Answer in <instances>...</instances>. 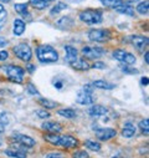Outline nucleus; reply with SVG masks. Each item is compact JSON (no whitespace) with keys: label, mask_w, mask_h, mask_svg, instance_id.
Returning a JSON list of instances; mask_svg holds the SVG:
<instances>
[{"label":"nucleus","mask_w":149,"mask_h":158,"mask_svg":"<svg viewBox=\"0 0 149 158\" xmlns=\"http://www.w3.org/2000/svg\"><path fill=\"white\" fill-rule=\"evenodd\" d=\"M36 56L42 64H52L58 60V52L51 45H40L36 49Z\"/></svg>","instance_id":"f257e3e1"},{"label":"nucleus","mask_w":149,"mask_h":158,"mask_svg":"<svg viewBox=\"0 0 149 158\" xmlns=\"http://www.w3.org/2000/svg\"><path fill=\"white\" fill-rule=\"evenodd\" d=\"M79 18H80L81 21H83L86 24H90V25L101 24L102 20H103L102 13L98 11V10H93V9H87V10L81 11L79 14Z\"/></svg>","instance_id":"f03ea898"},{"label":"nucleus","mask_w":149,"mask_h":158,"mask_svg":"<svg viewBox=\"0 0 149 158\" xmlns=\"http://www.w3.org/2000/svg\"><path fill=\"white\" fill-rule=\"evenodd\" d=\"M9 80L11 82H16V84H21L24 81V73H25V70L21 67V66H18V65H8L4 67Z\"/></svg>","instance_id":"7ed1b4c3"},{"label":"nucleus","mask_w":149,"mask_h":158,"mask_svg":"<svg viewBox=\"0 0 149 158\" xmlns=\"http://www.w3.org/2000/svg\"><path fill=\"white\" fill-rule=\"evenodd\" d=\"M95 96H93V89L92 85H86L79 94L76 97V102L79 105H92L95 102Z\"/></svg>","instance_id":"20e7f679"},{"label":"nucleus","mask_w":149,"mask_h":158,"mask_svg":"<svg viewBox=\"0 0 149 158\" xmlns=\"http://www.w3.org/2000/svg\"><path fill=\"white\" fill-rule=\"evenodd\" d=\"M15 56L18 59H20L21 61H26L29 62L31 59H32V51H31V48L25 44V43H21V44H18L16 46H14L13 49Z\"/></svg>","instance_id":"39448f33"},{"label":"nucleus","mask_w":149,"mask_h":158,"mask_svg":"<svg viewBox=\"0 0 149 158\" xmlns=\"http://www.w3.org/2000/svg\"><path fill=\"white\" fill-rule=\"evenodd\" d=\"M88 39L93 43H104L111 39V31L107 29H92L88 32Z\"/></svg>","instance_id":"423d86ee"},{"label":"nucleus","mask_w":149,"mask_h":158,"mask_svg":"<svg viewBox=\"0 0 149 158\" xmlns=\"http://www.w3.org/2000/svg\"><path fill=\"white\" fill-rule=\"evenodd\" d=\"M112 56H113V59H116L117 61L122 62L123 65H129V66L135 64V61H137V57L133 54H131L128 51H124L122 49L115 50L113 54H112Z\"/></svg>","instance_id":"0eeeda50"},{"label":"nucleus","mask_w":149,"mask_h":158,"mask_svg":"<svg viewBox=\"0 0 149 158\" xmlns=\"http://www.w3.org/2000/svg\"><path fill=\"white\" fill-rule=\"evenodd\" d=\"M82 55L87 59L95 60V59H99L102 55H104V49L99 48V46H85L82 49Z\"/></svg>","instance_id":"6e6552de"},{"label":"nucleus","mask_w":149,"mask_h":158,"mask_svg":"<svg viewBox=\"0 0 149 158\" xmlns=\"http://www.w3.org/2000/svg\"><path fill=\"white\" fill-rule=\"evenodd\" d=\"M96 131V137L99 141H109L112 138H115L117 135V131L115 128L111 127H106V128H93Z\"/></svg>","instance_id":"1a4fd4ad"},{"label":"nucleus","mask_w":149,"mask_h":158,"mask_svg":"<svg viewBox=\"0 0 149 158\" xmlns=\"http://www.w3.org/2000/svg\"><path fill=\"white\" fill-rule=\"evenodd\" d=\"M80 144L79 139L73 136H68V135H65V136H61L60 137V142H58V146L65 148V149H72V148H77Z\"/></svg>","instance_id":"9d476101"},{"label":"nucleus","mask_w":149,"mask_h":158,"mask_svg":"<svg viewBox=\"0 0 149 158\" xmlns=\"http://www.w3.org/2000/svg\"><path fill=\"white\" fill-rule=\"evenodd\" d=\"M13 139L15 142H18L19 144H21V147H26V148H32L36 142L32 137L27 136V135H21V133H16L13 136Z\"/></svg>","instance_id":"9b49d317"},{"label":"nucleus","mask_w":149,"mask_h":158,"mask_svg":"<svg viewBox=\"0 0 149 158\" xmlns=\"http://www.w3.org/2000/svg\"><path fill=\"white\" fill-rule=\"evenodd\" d=\"M129 43L138 50H143L148 46V37L147 36H142V35H132L129 36Z\"/></svg>","instance_id":"f8f14e48"},{"label":"nucleus","mask_w":149,"mask_h":158,"mask_svg":"<svg viewBox=\"0 0 149 158\" xmlns=\"http://www.w3.org/2000/svg\"><path fill=\"white\" fill-rule=\"evenodd\" d=\"M41 128L44 131H46L47 133H60L62 131V126L61 123L58 122H55V121H47V122H44L41 125Z\"/></svg>","instance_id":"ddd939ff"},{"label":"nucleus","mask_w":149,"mask_h":158,"mask_svg":"<svg viewBox=\"0 0 149 158\" xmlns=\"http://www.w3.org/2000/svg\"><path fill=\"white\" fill-rule=\"evenodd\" d=\"M73 25H74V21L70 16H62L61 19H58L55 23V26L58 27V29H61V30H70Z\"/></svg>","instance_id":"4468645a"},{"label":"nucleus","mask_w":149,"mask_h":158,"mask_svg":"<svg viewBox=\"0 0 149 158\" xmlns=\"http://www.w3.org/2000/svg\"><path fill=\"white\" fill-rule=\"evenodd\" d=\"M107 112H108L107 107H104L102 105H93L88 110V114L91 117H101V116H104Z\"/></svg>","instance_id":"2eb2a0df"},{"label":"nucleus","mask_w":149,"mask_h":158,"mask_svg":"<svg viewBox=\"0 0 149 158\" xmlns=\"http://www.w3.org/2000/svg\"><path fill=\"white\" fill-rule=\"evenodd\" d=\"M137 132V128L132 123V122H126L123 125V128H122V136L124 138H132Z\"/></svg>","instance_id":"dca6fc26"},{"label":"nucleus","mask_w":149,"mask_h":158,"mask_svg":"<svg viewBox=\"0 0 149 158\" xmlns=\"http://www.w3.org/2000/svg\"><path fill=\"white\" fill-rule=\"evenodd\" d=\"M70 65H71L72 69L79 70V71H87V70H90V67H91L90 64H88L85 59H77V60H74L73 62H71Z\"/></svg>","instance_id":"f3484780"},{"label":"nucleus","mask_w":149,"mask_h":158,"mask_svg":"<svg viewBox=\"0 0 149 158\" xmlns=\"http://www.w3.org/2000/svg\"><path fill=\"white\" fill-rule=\"evenodd\" d=\"M65 51H66V61L68 62V64H71V62H73L74 60H77L79 57H77V50H76V48H73V46H71V45H66L65 46Z\"/></svg>","instance_id":"a211bd4d"},{"label":"nucleus","mask_w":149,"mask_h":158,"mask_svg":"<svg viewBox=\"0 0 149 158\" xmlns=\"http://www.w3.org/2000/svg\"><path fill=\"white\" fill-rule=\"evenodd\" d=\"M13 32L16 35V36H20L25 32V29H26V24L21 20V19H16L14 20V24H13Z\"/></svg>","instance_id":"6ab92c4d"},{"label":"nucleus","mask_w":149,"mask_h":158,"mask_svg":"<svg viewBox=\"0 0 149 158\" xmlns=\"http://www.w3.org/2000/svg\"><path fill=\"white\" fill-rule=\"evenodd\" d=\"M92 86L96 89H99V90H113L116 87L115 84H111V82L104 81V80H96V81H93Z\"/></svg>","instance_id":"aec40b11"},{"label":"nucleus","mask_w":149,"mask_h":158,"mask_svg":"<svg viewBox=\"0 0 149 158\" xmlns=\"http://www.w3.org/2000/svg\"><path fill=\"white\" fill-rule=\"evenodd\" d=\"M5 154L9 158H27L26 153L22 149H18V148H11V149H6Z\"/></svg>","instance_id":"412c9836"},{"label":"nucleus","mask_w":149,"mask_h":158,"mask_svg":"<svg viewBox=\"0 0 149 158\" xmlns=\"http://www.w3.org/2000/svg\"><path fill=\"white\" fill-rule=\"evenodd\" d=\"M115 10L117 13H119V14H124V15H128V16H133L134 15V9L131 5H127V4H121L117 8H115Z\"/></svg>","instance_id":"4be33fe9"},{"label":"nucleus","mask_w":149,"mask_h":158,"mask_svg":"<svg viewBox=\"0 0 149 158\" xmlns=\"http://www.w3.org/2000/svg\"><path fill=\"white\" fill-rule=\"evenodd\" d=\"M14 9L18 14H20L21 16L24 18H30V13H29V9H27V5L26 4H15L14 5Z\"/></svg>","instance_id":"5701e85b"},{"label":"nucleus","mask_w":149,"mask_h":158,"mask_svg":"<svg viewBox=\"0 0 149 158\" xmlns=\"http://www.w3.org/2000/svg\"><path fill=\"white\" fill-rule=\"evenodd\" d=\"M85 147L90 151H93V152H99L101 151V143L97 142V141H93V139H86L85 141Z\"/></svg>","instance_id":"b1692460"},{"label":"nucleus","mask_w":149,"mask_h":158,"mask_svg":"<svg viewBox=\"0 0 149 158\" xmlns=\"http://www.w3.org/2000/svg\"><path fill=\"white\" fill-rule=\"evenodd\" d=\"M37 102H39L46 110H51V108H55L57 106V102H55V101H52L50 98H44V97H40L39 100H37Z\"/></svg>","instance_id":"393cba45"},{"label":"nucleus","mask_w":149,"mask_h":158,"mask_svg":"<svg viewBox=\"0 0 149 158\" xmlns=\"http://www.w3.org/2000/svg\"><path fill=\"white\" fill-rule=\"evenodd\" d=\"M30 5L34 6L37 10H44L46 8H49V3L45 2V0H30Z\"/></svg>","instance_id":"a878e982"},{"label":"nucleus","mask_w":149,"mask_h":158,"mask_svg":"<svg viewBox=\"0 0 149 158\" xmlns=\"http://www.w3.org/2000/svg\"><path fill=\"white\" fill-rule=\"evenodd\" d=\"M60 137H61V136H58L57 133H46V135H44V139H45L46 142L54 144V146H58Z\"/></svg>","instance_id":"bb28decb"},{"label":"nucleus","mask_w":149,"mask_h":158,"mask_svg":"<svg viewBox=\"0 0 149 158\" xmlns=\"http://www.w3.org/2000/svg\"><path fill=\"white\" fill-rule=\"evenodd\" d=\"M57 113L60 114V116H62V117H65V118H74L76 117V111L74 110H72V108H61V110H58L57 111Z\"/></svg>","instance_id":"cd10ccee"},{"label":"nucleus","mask_w":149,"mask_h":158,"mask_svg":"<svg viewBox=\"0 0 149 158\" xmlns=\"http://www.w3.org/2000/svg\"><path fill=\"white\" fill-rule=\"evenodd\" d=\"M148 9H149V2H148V0L139 3L138 6H137V11H138L140 15H147V14H148Z\"/></svg>","instance_id":"c85d7f7f"},{"label":"nucleus","mask_w":149,"mask_h":158,"mask_svg":"<svg viewBox=\"0 0 149 158\" xmlns=\"http://www.w3.org/2000/svg\"><path fill=\"white\" fill-rule=\"evenodd\" d=\"M99 2H101L104 6L112 8V9H115V8H117L118 5L122 4V0H99Z\"/></svg>","instance_id":"c756f323"},{"label":"nucleus","mask_w":149,"mask_h":158,"mask_svg":"<svg viewBox=\"0 0 149 158\" xmlns=\"http://www.w3.org/2000/svg\"><path fill=\"white\" fill-rule=\"evenodd\" d=\"M139 128L145 136H148V133H149V120L148 118H144V120H142L139 122Z\"/></svg>","instance_id":"7c9ffc66"},{"label":"nucleus","mask_w":149,"mask_h":158,"mask_svg":"<svg viewBox=\"0 0 149 158\" xmlns=\"http://www.w3.org/2000/svg\"><path fill=\"white\" fill-rule=\"evenodd\" d=\"M63 9H67V5L65 3H57L52 9H51V15H57L58 13H61Z\"/></svg>","instance_id":"2f4dec72"},{"label":"nucleus","mask_w":149,"mask_h":158,"mask_svg":"<svg viewBox=\"0 0 149 158\" xmlns=\"http://www.w3.org/2000/svg\"><path fill=\"white\" fill-rule=\"evenodd\" d=\"M121 70H122V72L129 73V75H137V73L139 72L137 69H133V67H131L129 65H122V66H121Z\"/></svg>","instance_id":"473e14b6"},{"label":"nucleus","mask_w":149,"mask_h":158,"mask_svg":"<svg viewBox=\"0 0 149 158\" xmlns=\"http://www.w3.org/2000/svg\"><path fill=\"white\" fill-rule=\"evenodd\" d=\"M72 158H90V154L83 149H79L72 153Z\"/></svg>","instance_id":"72a5a7b5"},{"label":"nucleus","mask_w":149,"mask_h":158,"mask_svg":"<svg viewBox=\"0 0 149 158\" xmlns=\"http://www.w3.org/2000/svg\"><path fill=\"white\" fill-rule=\"evenodd\" d=\"M10 114L9 113H5V112H3V113H0V125H3V126H5V125H8L9 122H10Z\"/></svg>","instance_id":"f704fd0d"},{"label":"nucleus","mask_w":149,"mask_h":158,"mask_svg":"<svg viewBox=\"0 0 149 158\" xmlns=\"http://www.w3.org/2000/svg\"><path fill=\"white\" fill-rule=\"evenodd\" d=\"M36 116L39 118H49L50 117V112L46 111L45 108H41V110H37L36 111Z\"/></svg>","instance_id":"c9c22d12"},{"label":"nucleus","mask_w":149,"mask_h":158,"mask_svg":"<svg viewBox=\"0 0 149 158\" xmlns=\"http://www.w3.org/2000/svg\"><path fill=\"white\" fill-rule=\"evenodd\" d=\"M27 92L30 94V95H36V96H39L40 94H39V91L36 90V86L34 85V84H27Z\"/></svg>","instance_id":"e433bc0d"},{"label":"nucleus","mask_w":149,"mask_h":158,"mask_svg":"<svg viewBox=\"0 0 149 158\" xmlns=\"http://www.w3.org/2000/svg\"><path fill=\"white\" fill-rule=\"evenodd\" d=\"M45 158H65V156L61 152H50L45 156Z\"/></svg>","instance_id":"4c0bfd02"},{"label":"nucleus","mask_w":149,"mask_h":158,"mask_svg":"<svg viewBox=\"0 0 149 158\" xmlns=\"http://www.w3.org/2000/svg\"><path fill=\"white\" fill-rule=\"evenodd\" d=\"M6 15H8V13L5 11L4 6L0 4V21H4V23H5V20H6Z\"/></svg>","instance_id":"58836bf2"},{"label":"nucleus","mask_w":149,"mask_h":158,"mask_svg":"<svg viewBox=\"0 0 149 158\" xmlns=\"http://www.w3.org/2000/svg\"><path fill=\"white\" fill-rule=\"evenodd\" d=\"M9 59V52L6 50H3V51H0V61H5Z\"/></svg>","instance_id":"ea45409f"},{"label":"nucleus","mask_w":149,"mask_h":158,"mask_svg":"<svg viewBox=\"0 0 149 158\" xmlns=\"http://www.w3.org/2000/svg\"><path fill=\"white\" fill-rule=\"evenodd\" d=\"M93 69H98V70H103V69H106V65L103 64V62H95L93 64V66H92Z\"/></svg>","instance_id":"a19ab883"},{"label":"nucleus","mask_w":149,"mask_h":158,"mask_svg":"<svg viewBox=\"0 0 149 158\" xmlns=\"http://www.w3.org/2000/svg\"><path fill=\"white\" fill-rule=\"evenodd\" d=\"M26 69H27V71H29L30 73H34V72H35V70H36V66H35V65H32V64H29Z\"/></svg>","instance_id":"79ce46f5"},{"label":"nucleus","mask_w":149,"mask_h":158,"mask_svg":"<svg viewBox=\"0 0 149 158\" xmlns=\"http://www.w3.org/2000/svg\"><path fill=\"white\" fill-rule=\"evenodd\" d=\"M5 45H8V40H6L5 37L0 36V48H3V46H5Z\"/></svg>","instance_id":"37998d69"},{"label":"nucleus","mask_w":149,"mask_h":158,"mask_svg":"<svg viewBox=\"0 0 149 158\" xmlns=\"http://www.w3.org/2000/svg\"><path fill=\"white\" fill-rule=\"evenodd\" d=\"M52 84H54V86H55L57 90H61V89H62V82H61V81H54Z\"/></svg>","instance_id":"c03bdc74"},{"label":"nucleus","mask_w":149,"mask_h":158,"mask_svg":"<svg viewBox=\"0 0 149 158\" xmlns=\"http://www.w3.org/2000/svg\"><path fill=\"white\" fill-rule=\"evenodd\" d=\"M140 82H142V85H148V77H142V80H140Z\"/></svg>","instance_id":"a18cd8bd"},{"label":"nucleus","mask_w":149,"mask_h":158,"mask_svg":"<svg viewBox=\"0 0 149 158\" xmlns=\"http://www.w3.org/2000/svg\"><path fill=\"white\" fill-rule=\"evenodd\" d=\"M123 2H124V4L127 3V5H128V4H131V3H135V2H138V0H123Z\"/></svg>","instance_id":"49530a36"},{"label":"nucleus","mask_w":149,"mask_h":158,"mask_svg":"<svg viewBox=\"0 0 149 158\" xmlns=\"http://www.w3.org/2000/svg\"><path fill=\"white\" fill-rule=\"evenodd\" d=\"M148 57H149V54H148V52H145V55H144V60H145V62H147V64L149 62V59H148Z\"/></svg>","instance_id":"de8ad7c7"},{"label":"nucleus","mask_w":149,"mask_h":158,"mask_svg":"<svg viewBox=\"0 0 149 158\" xmlns=\"http://www.w3.org/2000/svg\"><path fill=\"white\" fill-rule=\"evenodd\" d=\"M4 131H5V126L0 125V135H2V133H4Z\"/></svg>","instance_id":"09e8293b"},{"label":"nucleus","mask_w":149,"mask_h":158,"mask_svg":"<svg viewBox=\"0 0 149 158\" xmlns=\"http://www.w3.org/2000/svg\"><path fill=\"white\" fill-rule=\"evenodd\" d=\"M3 25H4V21H0V30H2V27H3Z\"/></svg>","instance_id":"8fccbe9b"},{"label":"nucleus","mask_w":149,"mask_h":158,"mask_svg":"<svg viewBox=\"0 0 149 158\" xmlns=\"http://www.w3.org/2000/svg\"><path fill=\"white\" fill-rule=\"evenodd\" d=\"M0 2H2V3H9L10 0H0Z\"/></svg>","instance_id":"3c124183"},{"label":"nucleus","mask_w":149,"mask_h":158,"mask_svg":"<svg viewBox=\"0 0 149 158\" xmlns=\"http://www.w3.org/2000/svg\"><path fill=\"white\" fill-rule=\"evenodd\" d=\"M112 158H124V157H121V156H113Z\"/></svg>","instance_id":"603ef678"},{"label":"nucleus","mask_w":149,"mask_h":158,"mask_svg":"<svg viewBox=\"0 0 149 158\" xmlns=\"http://www.w3.org/2000/svg\"><path fill=\"white\" fill-rule=\"evenodd\" d=\"M45 2H47V3H50V2H55V0H45Z\"/></svg>","instance_id":"864d4df0"},{"label":"nucleus","mask_w":149,"mask_h":158,"mask_svg":"<svg viewBox=\"0 0 149 158\" xmlns=\"http://www.w3.org/2000/svg\"><path fill=\"white\" fill-rule=\"evenodd\" d=\"M2 146H3V141H2V139H0V147H2Z\"/></svg>","instance_id":"5fc2aeb1"}]
</instances>
